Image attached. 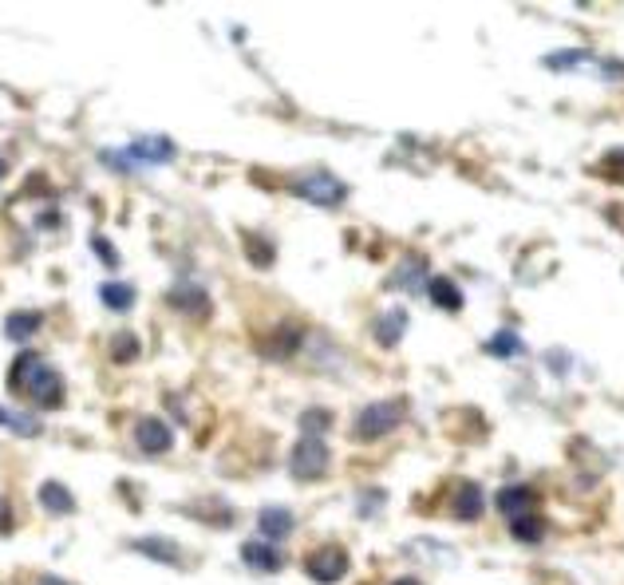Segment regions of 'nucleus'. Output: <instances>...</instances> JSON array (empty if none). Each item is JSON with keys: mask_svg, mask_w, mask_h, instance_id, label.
<instances>
[{"mask_svg": "<svg viewBox=\"0 0 624 585\" xmlns=\"http://www.w3.org/2000/svg\"><path fill=\"white\" fill-rule=\"evenodd\" d=\"M13 392H24L36 408H60L63 404V380L43 356L36 352H20L13 364V376H8Z\"/></svg>", "mask_w": 624, "mask_h": 585, "instance_id": "obj_1", "label": "nucleus"}, {"mask_svg": "<svg viewBox=\"0 0 624 585\" xmlns=\"http://www.w3.org/2000/svg\"><path fill=\"white\" fill-rule=\"evenodd\" d=\"M545 68H550V72H585V75H597V80H617V83H624V63L600 60V56H593V52H581V48L550 52V56H545Z\"/></svg>", "mask_w": 624, "mask_h": 585, "instance_id": "obj_2", "label": "nucleus"}, {"mask_svg": "<svg viewBox=\"0 0 624 585\" xmlns=\"http://www.w3.org/2000/svg\"><path fill=\"white\" fill-rule=\"evenodd\" d=\"M399 424H403V399H383V404H368V408L356 416V439H360V443L383 439L388 431H396Z\"/></svg>", "mask_w": 624, "mask_h": 585, "instance_id": "obj_3", "label": "nucleus"}, {"mask_svg": "<svg viewBox=\"0 0 624 585\" xmlns=\"http://www.w3.org/2000/svg\"><path fill=\"white\" fill-rule=\"evenodd\" d=\"M297 198L304 202H316V206H336V202H344V194L348 187L336 175H324V170H316V175H304V178H293V187H289Z\"/></svg>", "mask_w": 624, "mask_h": 585, "instance_id": "obj_4", "label": "nucleus"}, {"mask_svg": "<svg viewBox=\"0 0 624 585\" xmlns=\"http://www.w3.org/2000/svg\"><path fill=\"white\" fill-rule=\"evenodd\" d=\"M289 467L297 479H321V475L328 471V447H324V439L321 436H301L297 439V447H293V459H289Z\"/></svg>", "mask_w": 624, "mask_h": 585, "instance_id": "obj_5", "label": "nucleus"}, {"mask_svg": "<svg viewBox=\"0 0 624 585\" xmlns=\"http://www.w3.org/2000/svg\"><path fill=\"white\" fill-rule=\"evenodd\" d=\"M304 570H309L312 581L332 585V581H341L348 573V554L341 546H321V550H312V554L304 558Z\"/></svg>", "mask_w": 624, "mask_h": 585, "instance_id": "obj_6", "label": "nucleus"}, {"mask_svg": "<svg viewBox=\"0 0 624 585\" xmlns=\"http://www.w3.org/2000/svg\"><path fill=\"white\" fill-rule=\"evenodd\" d=\"M170 158H174V143H170V139H139V143L127 150V158H115L111 150H103V162L123 167V170H130L135 162H170Z\"/></svg>", "mask_w": 624, "mask_h": 585, "instance_id": "obj_7", "label": "nucleus"}, {"mask_svg": "<svg viewBox=\"0 0 624 585\" xmlns=\"http://www.w3.org/2000/svg\"><path fill=\"white\" fill-rule=\"evenodd\" d=\"M135 439H139V447L150 451V455H162V451L174 447V431L162 424V419H155V416L139 419V424H135Z\"/></svg>", "mask_w": 624, "mask_h": 585, "instance_id": "obj_8", "label": "nucleus"}, {"mask_svg": "<svg viewBox=\"0 0 624 585\" xmlns=\"http://www.w3.org/2000/svg\"><path fill=\"white\" fill-rule=\"evenodd\" d=\"M293 526H297V518H293V511H284V506H265V511L257 514V530L265 534L269 546L281 538H289Z\"/></svg>", "mask_w": 624, "mask_h": 585, "instance_id": "obj_9", "label": "nucleus"}, {"mask_svg": "<svg viewBox=\"0 0 624 585\" xmlns=\"http://www.w3.org/2000/svg\"><path fill=\"white\" fill-rule=\"evenodd\" d=\"M451 511H455V518H463V523L483 518V486L478 483H458L455 498H451Z\"/></svg>", "mask_w": 624, "mask_h": 585, "instance_id": "obj_10", "label": "nucleus"}, {"mask_svg": "<svg viewBox=\"0 0 624 585\" xmlns=\"http://www.w3.org/2000/svg\"><path fill=\"white\" fill-rule=\"evenodd\" d=\"M533 503H538V494L530 491V486H502L498 491V511L506 518H518V514H533Z\"/></svg>", "mask_w": 624, "mask_h": 585, "instance_id": "obj_11", "label": "nucleus"}, {"mask_svg": "<svg viewBox=\"0 0 624 585\" xmlns=\"http://www.w3.org/2000/svg\"><path fill=\"white\" fill-rule=\"evenodd\" d=\"M403 332H408V312H403V309L379 312V321H376V340L383 344V349H396V344L403 340Z\"/></svg>", "mask_w": 624, "mask_h": 585, "instance_id": "obj_12", "label": "nucleus"}, {"mask_svg": "<svg viewBox=\"0 0 624 585\" xmlns=\"http://www.w3.org/2000/svg\"><path fill=\"white\" fill-rule=\"evenodd\" d=\"M242 561L245 566H254L261 573H277L281 570V554L277 546H269V542H245L242 546Z\"/></svg>", "mask_w": 624, "mask_h": 585, "instance_id": "obj_13", "label": "nucleus"}, {"mask_svg": "<svg viewBox=\"0 0 624 585\" xmlns=\"http://www.w3.org/2000/svg\"><path fill=\"white\" fill-rule=\"evenodd\" d=\"M427 292H431V301L439 309H446V312L463 309V289H458L451 277H431V281H427Z\"/></svg>", "mask_w": 624, "mask_h": 585, "instance_id": "obj_14", "label": "nucleus"}, {"mask_svg": "<svg viewBox=\"0 0 624 585\" xmlns=\"http://www.w3.org/2000/svg\"><path fill=\"white\" fill-rule=\"evenodd\" d=\"M40 503H43V511H48V514H72L75 511L72 491H68V486H60L56 479L40 486Z\"/></svg>", "mask_w": 624, "mask_h": 585, "instance_id": "obj_15", "label": "nucleus"}, {"mask_svg": "<svg viewBox=\"0 0 624 585\" xmlns=\"http://www.w3.org/2000/svg\"><path fill=\"white\" fill-rule=\"evenodd\" d=\"M135 550H139V554H147V558H155V561H162V566H178V561H182V550L174 546V542H167V538H139Z\"/></svg>", "mask_w": 624, "mask_h": 585, "instance_id": "obj_16", "label": "nucleus"}, {"mask_svg": "<svg viewBox=\"0 0 624 585\" xmlns=\"http://www.w3.org/2000/svg\"><path fill=\"white\" fill-rule=\"evenodd\" d=\"M0 427L16 431V436H40V431H43L36 416H28V411H16V408H8V404H0Z\"/></svg>", "mask_w": 624, "mask_h": 585, "instance_id": "obj_17", "label": "nucleus"}, {"mask_svg": "<svg viewBox=\"0 0 624 585\" xmlns=\"http://www.w3.org/2000/svg\"><path fill=\"white\" fill-rule=\"evenodd\" d=\"M170 305L190 309L194 317H206V312H210V297H206L202 289H194V285H178V289L170 292Z\"/></svg>", "mask_w": 624, "mask_h": 585, "instance_id": "obj_18", "label": "nucleus"}, {"mask_svg": "<svg viewBox=\"0 0 624 585\" xmlns=\"http://www.w3.org/2000/svg\"><path fill=\"white\" fill-rule=\"evenodd\" d=\"M510 534L518 542H542L545 538V523L538 518V511H533V514H518V518H510Z\"/></svg>", "mask_w": 624, "mask_h": 585, "instance_id": "obj_19", "label": "nucleus"}, {"mask_svg": "<svg viewBox=\"0 0 624 585\" xmlns=\"http://www.w3.org/2000/svg\"><path fill=\"white\" fill-rule=\"evenodd\" d=\"M36 329H40V312H13V317L5 321L8 340H20V344H24V340H28Z\"/></svg>", "mask_w": 624, "mask_h": 585, "instance_id": "obj_20", "label": "nucleus"}, {"mask_svg": "<svg viewBox=\"0 0 624 585\" xmlns=\"http://www.w3.org/2000/svg\"><path fill=\"white\" fill-rule=\"evenodd\" d=\"M100 297H103V305L115 309V312H123V309L135 305V289L123 285V281H107V285L100 289Z\"/></svg>", "mask_w": 624, "mask_h": 585, "instance_id": "obj_21", "label": "nucleus"}, {"mask_svg": "<svg viewBox=\"0 0 624 585\" xmlns=\"http://www.w3.org/2000/svg\"><path fill=\"white\" fill-rule=\"evenodd\" d=\"M486 352L502 356V360H506V356H518L522 352V337H518V332H510V329H502V332H494V337L486 340Z\"/></svg>", "mask_w": 624, "mask_h": 585, "instance_id": "obj_22", "label": "nucleus"}, {"mask_svg": "<svg viewBox=\"0 0 624 585\" xmlns=\"http://www.w3.org/2000/svg\"><path fill=\"white\" fill-rule=\"evenodd\" d=\"M423 273H427V262H423V257H411V262H408V265H403V269H399V273H396V277H391V281H388V285H391V289H411V292H415V289H419V285H415V281H411V277H423Z\"/></svg>", "mask_w": 624, "mask_h": 585, "instance_id": "obj_23", "label": "nucleus"}, {"mask_svg": "<svg viewBox=\"0 0 624 585\" xmlns=\"http://www.w3.org/2000/svg\"><path fill=\"white\" fill-rule=\"evenodd\" d=\"M111 344H115V349H111V356H115L119 364H123V360H135V356H139V340L130 337V332H119V337H115Z\"/></svg>", "mask_w": 624, "mask_h": 585, "instance_id": "obj_24", "label": "nucleus"}, {"mask_svg": "<svg viewBox=\"0 0 624 585\" xmlns=\"http://www.w3.org/2000/svg\"><path fill=\"white\" fill-rule=\"evenodd\" d=\"M273 344H277V349H273L269 356H293V352H297V344H301V332L297 329H284V332L273 337Z\"/></svg>", "mask_w": 624, "mask_h": 585, "instance_id": "obj_25", "label": "nucleus"}, {"mask_svg": "<svg viewBox=\"0 0 624 585\" xmlns=\"http://www.w3.org/2000/svg\"><path fill=\"white\" fill-rule=\"evenodd\" d=\"M328 424H332V416H328V411H304V416H301L304 436H321Z\"/></svg>", "mask_w": 624, "mask_h": 585, "instance_id": "obj_26", "label": "nucleus"}, {"mask_svg": "<svg viewBox=\"0 0 624 585\" xmlns=\"http://www.w3.org/2000/svg\"><path fill=\"white\" fill-rule=\"evenodd\" d=\"M245 254H254V262H257V265H269V262H273L269 245H265V242H257V237H245Z\"/></svg>", "mask_w": 624, "mask_h": 585, "instance_id": "obj_27", "label": "nucleus"}, {"mask_svg": "<svg viewBox=\"0 0 624 585\" xmlns=\"http://www.w3.org/2000/svg\"><path fill=\"white\" fill-rule=\"evenodd\" d=\"M91 245H95V254H100V262H103V265H115V262H119V257H115V249H111V242H107V237H95Z\"/></svg>", "mask_w": 624, "mask_h": 585, "instance_id": "obj_28", "label": "nucleus"}, {"mask_svg": "<svg viewBox=\"0 0 624 585\" xmlns=\"http://www.w3.org/2000/svg\"><path fill=\"white\" fill-rule=\"evenodd\" d=\"M36 585H63V581H60V578H40Z\"/></svg>", "mask_w": 624, "mask_h": 585, "instance_id": "obj_29", "label": "nucleus"}, {"mask_svg": "<svg viewBox=\"0 0 624 585\" xmlns=\"http://www.w3.org/2000/svg\"><path fill=\"white\" fill-rule=\"evenodd\" d=\"M391 585H419V581H415V578H399V581H391Z\"/></svg>", "mask_w": 624, "mask_h": 585, "instance_id": "obj_30", "label": "nucleus"}, {"mask_svg": "<svg viewBox=\"0 0 624 585\" xmlns=\"http://www.w3.org/2000/svg\"><path fill=\"white\" fill-rule=\"evenodd\" d=\"M0 175H5V162H0Z\"/></svg>", "mask_w": 624, "mask_h": 585, "instance_id": "obj_31", "label": "nucleus"}]
</instances>
